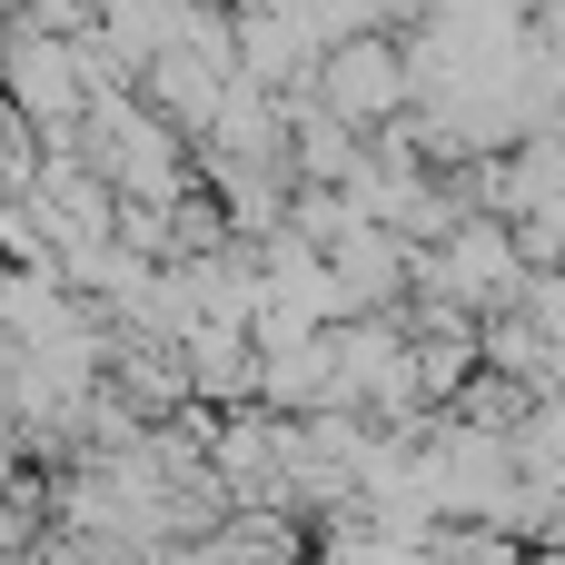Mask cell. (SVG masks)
Returning a JSON list of instances; mask_svg holds the SVG:
<instances>
[{
	"mask_svg": "<svg viewBox=\"0 0 565 565\" xmlns=\"http://www.w3.org/2000/svg\"><path fill=\"white\" fill-rule=\"evenodd\" d=\"M328 565H437V556H427V546H407V536H348Z\"/></svg>",
	"mask_w": 565,
	"mask_h": 565,
	"instance_id": "3957f363",
	"label": "cell"
},
{
	"mask_svg": "<svg viewBox=\"0 0 565 565\" xmlns=\"http://www.w3.org/2000/svg\"><path fill=\"white\" fill-rule=\"evenodd\" d=\"M407 99V60L387 40H338L328 50V109L338 119H387Z\"/></svg>",
	"mask_w": 565,
	"mask_h": 565,
	"instance_id": "6da1fadb",
	"label": "cell"
},
{
	"mask_svg": "<svg viewBox=\"0 0 565 565\" xmlns=\"http://www.w3.org/2000/svg\"><path fill=\"white\" fill-rule=\"evenodd\" d=\"M10 89H20V109H30V119H70V99H79L70 60H60L50 40H10Z\"/></svg>",
	"mask_w": 565,
	"mask_h": 565,
	"instance_id": "7a4b0ae2",
	"label": "cell"
}]
</instances>
